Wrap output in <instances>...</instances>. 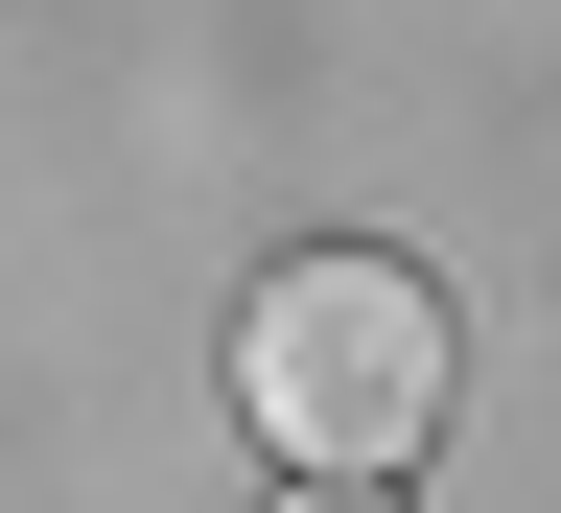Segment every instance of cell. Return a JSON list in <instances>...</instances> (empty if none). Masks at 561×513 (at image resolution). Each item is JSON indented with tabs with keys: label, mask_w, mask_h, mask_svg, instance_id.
I'll return each instance as SVG.
<instances>
[{
	"label": "cell",
	"mask_w": 561,
	"mask_h": 513,
	"mask_svg": "<svg viewBox=\"0 0 561 513\" xmlns=\"http://www.w3.org/2000/svg\"><path fill=\"white\" fill-rule=\"evenodd\" d=\"M468 397V327L421 257H280L234 304V420L280 444V490H398Z\"/></svg>",
	"instance_id": "obj_1"
},
{
	"label": "cell",
	"mask_w": 561,
	"mask_h": 513,
	"mask_svg": "<svg viewBox=\"0 0 561 513\" xmlns=\"http://www.w3.org/2000/svg\"><path fill=\"white\" fill-rule=\"evenodd\" d=\"M280 513H375V490H280Z\"/></svg>",
	"instance_id": "obj_2"
}]
</instances>
